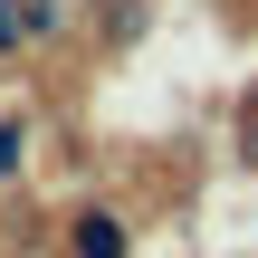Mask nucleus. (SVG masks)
<instances>
[{
  "label": "nucleus",
  "instance_id": "2",
  "mask_svg": "<svg viewBox=\"0 0 258 258\" xmlns=\"http://www.w3.org/2000/svg\"><path fill=\"white\" fill-rule=\"evenodd\" d=\"M19 144H29V134H19V115H0V172H19Z\"/></svg>",
  "mask_w": 258,
  "mask_h": 258
},
{
  "label": "nucleus",
  "instance_id": "1",
  "mask_svg": "<svg viewBox=\"0 0 258 258\" xmlns=\"http://www.w3.org/2000/svg\"><path fill=\"white\" fill-rule=\"evenodd\" d=\"M67 258H124V220H115V211H86L77 239H67Z\"/></svg>",
  "mask_w": 258,
  "mask_h": 258
},
{
  "label": "nucleus",
  "instance_id": "3",
  "mask_svg": "<svg viewBox=\"0 0 258 258\" xmlns=\"http://www.w3.org/2000/svg\"><path fill=\"white\" fill-rule=\"evenodd\" d=\"M0 48H19V10L10 0H0Z\"/></svg>",
  "mask_w": 258,
  "mask_h": 258
}]
</instances>
